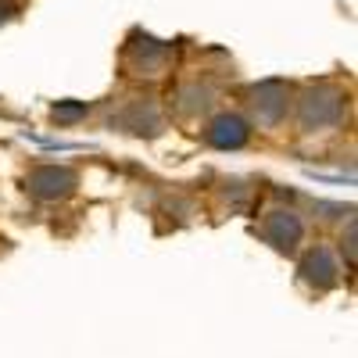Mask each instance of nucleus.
<instances>
[{
    "label": "nucleus",
    "mask_w": 358,
    "mask_h": 358,
    "mask_svg": "<svg viewBox=\"0 0 358 358\" xmlns=\"http://www.w3.org/2000/svg\"><path fill=\"white\" fill-rule=\"evenodd\" d=\"M215 97H219V90H215L212 83L190 79V83H179L172 104H176V111L183 115V118H197V115H204V111L215 108Z\"/></svg>",
    "instance_id": "obj_9"
},
{
    "label": "nucleus",
    "mask_w": 358,
    "mask_h": 358,
    "mask_svg": "<svg viewBox=\"0 0 358 358\" xmlns=\"http://www.w3.org/2000/svg\"><path fill=\"white\" fill-rule=\"evenodd\" d=\"M79 187V172L72 165H36L25 172V194L33 201H65Z\"/></svg>",
    "instance_id": "obj_5"
},
{
    "label": "nucleus",
    "mask_w": 358,
    "mask_h": 358,
    "mask_svg": "<svg viewBox=\"0 0 358 358\" xmlns=\"http://www.w3.org/2000/svg\"><path fill=\"white\" fill-rule=\"evenodd\" d=\"M297 276H301V283H308L312 290H334L341 283V262L330 248H308L301 255V262H297Z\"/></svg>",
    "instance_id": "obj_7"
},
{
    "label": "nucleus",
    "mask_w": 358,
    "mask_h": 358,
    "mask_svg": "<svg viewBox=\"0 0 358 358\" xmlns=\"http://www.w3.org/2000/svg\"><path fill=\"white\" fill-rule=\"evenodd\" d=\"M258 233H262V241L273 251L294 255L297 248H301V241H305V222H301V215H297L294 208H268V212L262 215Z\"/></svg>",
    "instance_id": "obj_6"
},
{
    "label": "nucleus",
    "mask_w": 358,
    "mask_h": 358,
    "mask_svg": "<svg viewBox=\"0 0 358 358\" xmlns=\"http://www.w3.org/2000/svg\"><path fill=\"white\" fill-rule=\"evenodd\" d=\"M86 115H90V104H83V101H57L50 108V118L57 126H76V122H83Z\"/></svg>",
    "instance_id": "obj_10"
},
{
    "label": "nucleus",
    "mask_w": 358,
    "mask_h": 358,
    "mask_svg": "<svg viewBox=\"0 0 358 358\" xmlns=\"http://www.w3.org/2000/svg\"><path fill=\"white\" fill-rule=\"evenodd\" d=\"M248 140H251V122L236 111L215 115L204 129V143L215 147V151H241V147H248Z\"/></svg>",
    "instance_id": "obj_8"
},
{
    "label": "nucleus",
    "mask_w": 358,
    "mask_h": 358,
    "mask_svg": "<svg viewBox=\"0 0 358 358\" xmlns=\"http://www.w3.org/2000/svg\"><path fill=\"white\" fill-rule=\"evenodd\" d=\"M312 212H319V219H322V222H337V219H344V215H355V208H351V204L315 201V204H312Z\"/></svg>",
    "instance_id": "obj_12"
},
{
    "label": "nucleus",
    "mask_w": 358,
    "mask_h": 358,
    "mask_svg": "<svg viewBox=\"0 0 358 358\" xmlns=\"http://www.w3.org/2000/svg\"><path fill=\"white\" fill-rule=\"evenodd\" d=\"M222 194H226V201H244V197H248L251 190H248V187L241 183V179H229V183H226V190H222Z\"/></svg>",
    "instance_id": "obj_13"
},
{
    "label": "nucleus",
    "mask_w": 358,
    "mask_h": 358,
    "mask_svg": "<svg viewBox=\"0 0 358 358\" xmlns=\"http://www.w3.org/2000/svg\"><path fill=\"white\" fill-rule=\"evenodd\" d=\"M337 248H341V255H344V265L355 268V262H358V222H355V215L348 219V226H344V233H341Z\"/></svg>",
    "instance_id": "obj_11"
},
{
    "label": "nucleus",
    "mask_w": 358,
    "mask_h": 358,
    "mask_svg": "<svg viewBox=\"0 0 358 358\" xmlns=\"http://www.w3.org/2000/svg\"><path fill=\"white\" fill-rule=\"evenodd\" d=\"M172 62H176V47L147 36V33H133L126 50H122V65L136 79H162Z\"/></svg>",
    "instance_id": "obj_3"
},
{
    "label": "nucleus",
    "mask_w": 358,
    "mask_h": 358,
    "mask_svg": "<svg viewBox=\"0 0 358 358\" xmlns=\"http://www.w3.org/2000/svg\"><path fill=\"white\" fill-rule=\"evenodd\" d=\"M104 126L111 133H129V136L155 140V136L165 133V111L155 97H126L104 118Z\"/></svg>",
    "instance_id": "obj_2"
},
{
    "label": "nucleus",
    "mask_w": 358,
    "mask_h": 358,
    "mask_svg": "<svg viewBox=\"0 0 358 358\" xmlns=\"http://www.w3.org/2000/svg\"><path fill=\"white\" fill-rule=\"evenodd\" d=\"M248 108L255 115V122L265 129H276L287 122L290 115V86L283 79H262L248 90Z\"/></svg>",
    "instance_id": "obj_4"
},
{
    "label": "nucleus",
    "mask_w": 358,
    "mask_h": 358,
    "mask_svg": "<svg viewBox=\"0 0 358 358\" xmlns=\"http://www.w3.org/2000/svg\"><path fill=\"white\" fill-rule=\"evenodd\" d=\"M18 11H22L18 0H0V25L11 22V18H18Z\"/></svg>",
    "instance_id": "obj_14"
},
{
    "label": "nucleus",
    "mask_w": 358,
    "mask_h": 358,
    "mask_svg": "<svg viewBox=\"0 0 358 358\" xmlns=\"http://www.w3.org/2000/svg\"><path fill=\"white\" fill-rule=\"evenodd\" d=\"M344 118H348V94L337 83H315L301 90V97H297V126L305 133L337 129Z\"/></svg>",
    "instance_id": "obj_1"
}]
</instances>
